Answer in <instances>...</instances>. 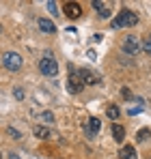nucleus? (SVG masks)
<instances>
[{"instance_id":"nucleus-10","label":"nucleus","mask_w":151,"mask_h":159,"mask_svg":"<svg viewBox=\"0 0 151 159\" xmlns=\"http://www.w3.org/2000/svg\"><path fill=\"white\" fill-rule=\"evenodd\" d=\"M91 4H93V9H95V11H100V17H110V9H108L101 0H93Z\"/></svg>"},{"instance_id":"nucleus-4","label":"nucleus","mask_w":151,"mask_h":159,"mask_svg":"<svg viewBox=\"0 0 151 159\" xmlns=\"http://www.w3.org/2000/svg\"><path fill=\"white\" fill-rule=\"evenodd\" d=\"M121 50L125 54H129V56H134V54H138V50H140V43H138V39L134 34H127L125 39L121 41Z\"/></svg>"},{"instance_id":"nucleus-5","label":"nucleus","mask_w":151,"mask_h":159,"mask_svg":"<svg viewBox=\"0 0 151 159\" xmlns=\"http://www.w3.org/2000/svg\"><path fill=\"white\" fill-rule=\"evenodd\" d=\"M69 78H67V90L71 93V95H78L82 88H84V84H82V80L78 78V73L74 71V67H69Z\"/></svg>"},{"instance_id":"nucleus-9","label":"nucleus","mask_w":151,"mask_h":159,"mask_svg":"<svg viewBox=\"0 0 151 159\" xmlns=\"http://www.w3.org/2000/svg\"><path fill=\"white\" fill-rule=\"evenodd\" d=\"M119 159H138V153L134 146H121L119 151Z\"/></svg>"},{"instance_id":"nucleus-18","label":"nucleus","mask_w":151,"mask_h":159,"mask_svg":"<svg viewBox=\"0 0 151 159\" xmlns=\"http://www.w3.org/2000/svg\"><path fill=\"white\" fill-rule=\"evenodd\" d=\"M41 118H43L46 123H54V116H52V112H41Z\"/></svg>"},{"instance_id":"nucleus-17","label":"nucleus","mask_w":151,"mask_h":159,"mask_svg":"<svg viewBox=\"0 0 151 159\" xmlns=\"http://www.w3.org/2000/svg\"><path fill=\"white\" fill-rule=\"evenodd\" d=\"M140 112H143V107H140V106H136V107L129 106V110H127V114H129V116H136V114H140Z\"/></svg>"},{"instance_id":"nucleus-11","label":"nucleus","mask_w":151,"mask_h":159,"mask_svg":"<svg viewBox=\"0 0 151 159\" xmlns=\"http://www.w3.org/2000/svg\"><path fill=\"white\" fill-rule=\"evenodd\" d=\"M39 28H41L43 32H48V34L56 32V24H54V22H50V20H46V17H41V20H39Z\"/></svg>"},{"instance_id":"nucleus-24","label":"nucleus","mask_w":151,"mask_h":159,"mask_svg":"<svg viewBox=\"0 0 151 159\" xmlns=\"http://www.w3.org/2000/svg\"><path fill=\"white\" fill-rule=\"evenodd\" d=\"M147 39H149V41H151V34H147Z\"/></svg>"},{"instance_id":"nucleus-16","label":"nucleus","mask_w":151,"mask_h":159,"mask_svg":"<svg viewBox=\"0 0 151 159\" xmlns=\"http://www.w3.org/2000/svg\"><path fill=\"white\" fill-rule=\"evenodd\" d=\"M48 11H50L52 15H58V9H56V2L54 0H48Z\"/></svg>"},{"instance_id":"nucleus-19","label":"nucleus","mask_w":151,"mask_h":159,"mask_svg":"<svg viewBox=\"0 0 151 159\" xmlns=\"http://www.w3.org/2000/svg\"><path fill=\"white\" fill-rule=\"evenodd\" d=\"M13 95H15V99H17V101H22V99H24V90H22V88H15V93H13Z\"/></svg>"},{"instance_id":"nucleus-12","label":"nucleus","mask_w":151,"mask_h":159,"mask_svg":"<svg viewBox=\"0 0 151 159\" xmlns=\"http://www.w3.org/2000/svg\"><path fill=\"white\" fill-rule=\"evenodd\" d=\"M32 133H35L37 138H41V140L50 138V129H46L43 125H37V127H32Z\"/></svg>"},{"instance_id":"nucleus-7","label":"nucleus","mask_w":151,"mask_h":159,"mask_svg":"<svg viewBox=\"0 0 151 159\" xmlns=\"http://www.w3.org/2000/svg\"><path fill=\"white\" fill-rule=\"evenodd\" d=\"M78 78L82 80V84H84V86H86V84H89V86L100 84V75H95V73H93V71H89V69H80V71H78Z\"/></svg>"},{"instance_id":"nucleus-1","label":"nucleus","mask_w":151,"mask_h":159,"mask_svg":"<svg viewBox=\"0 0 151 159\" xmlns=\"http://www.w3.org/2000/svg\"><path fill=\"white\" fill-rule=\"evenodd\" d=\"M138 24V15L129 9H121L119 15L112 20V28H127V26H136Z\"/></svg>"},{"instance_id":"nucleus-2","label":"nucleus","mask_w":151,"mask_h":159,"mask_svg":"<svg viewBox=\"0 0 151 159\" xmlns=\"http://www.w3.org/2000/svg\"><path fill=\"white\" fill-rule=\"evenodd\" d=\"M39 71H41L46 78H56V75H58V62H56V58H54L50 52L39 60Z\"/></svg>"},{"instance_id":"nucleus-25","label":"nucleus","mask_w":151,"mask_h":159,"mask_svg":"<svg viewBox=\"0 0 151 159\" xmlns=\"http://www.w3.org/2000/svg\"><path fill=\"white\" fill-rule=\"evenodd\" d=\"M0 32H2V28H0Z\"/></svg>"},{"instance_id":"nucleus-20","label":"nucleus","mask_w":151,"mask_h":159,"mask_svg":"<svg viewBox=\"0 0 151 159\" xmlns=\"http://www.w3.org/2000/svg\"><path fill=\"white\" fill-rule=\"evenodd\" d=\"M143 50H145L147 54H151V41H149V39H145V43H143Z\"/></svg>"},{"instance_id":"nucleus-3","label":"nucleus","mask_w":151,"mask_h":159,"mask_svg":"<svg viewBox=\"0 0 151 159\" xmlns=\"http://www.w3.org/2000/svg\"><path fill=\"white\" fill-rule=\"evenodd\" d=\"M2 65L9 71H20L22 65H24V60H22V56L17 52H4L2 54Z\"/></svg>"},{"instance_id":"nucleus-15","label":"nucleus","mask_w":151,"mask_h":159,"mask_svg":"<svg viewBox=\"0 0 151 159\" xmlns=\"http://www.w3.org/2000/svg\"><path fill=\"white\" fill-rule=\"evenodd\" d=\"M106 114H108V118H112V120H114V118H119V114H121V112H119V107H117V106H108Z\"/></svg>"},{"instance_id":"nucleus-14","label":"nucleus","mask_w":151,"mask_h":159,"mask_svg":"<svg viewBox=\"0 0 151 159\" xmlns=\"http://www.w3.org/2000/svg\"><path fill=\"white\" fill-rule=\"evenodd\" d=\"M149 138H151V131H149V129H140V131L136 133V140H138V142H147Z\"/></svg>"},{"instance_id":"nucleus-22","label":"nucleus","mask_w":151,"mask_h":159,"mask_svg":"<svg viewBox=\"0 0 151 159\" xmlns=\"http://www.w3.org/2000/svg\"><path fill=\"white\" fill-rule=\"evenodd\" d=\"M9 133H11L13 138H20V131H15V129H9Z\"/></svg>"},{"instance_id":"nucleus-21","label":"nucleus","mask_w":151,"mask_h":159,"mask_svg":"<svg viewBox=\"0 0 151 159\" xmlns=\"http://www.w3.org/2000/svg\"><path fill=\"white\" fill-rule=\"evenodd\" d=\"M121 95H123V99H129V97H132L129 88H121Z\"/></svg>"},{"instance_id":"nucleus-23","label":"nucleus","mask_w":151,"mask_h":159,"mask_svg":"<svg viewBox=\"0 0 151 159\" xmlns=\"http://www.w3.org/2000/svg\"><path fill=\"white\" fill-rule=\"evenodd\" d=\"M9 159H20V157H17L15 153H11V155H9Z\"/></svg>"},{"instance_id":"nucleus-8","label":"nucleus","mask_w":151,"mask_h":159,"mask_svg":"<svg viewBox=\"0 0 151 159\" xmlns=\"http://www.w3.org/2000/svg\"><path fill=\"white\" fill-rule=\"evenodd\" d=\"M112 138L121 144V142L125 140V127H123V125H119V123H112Z\"/></svg>"},{"instance_id":"nucleus-13","label":"nucleus","mask_w":151,"mask_h":159,"mask_svg":"<svg viewBox=\"0 0 151 159\" xmlns=\"http://www.w3.org/2000/svg\"><path fill=\"white\" fill-rule=\"evenodd\" d=\"M89 129H91V133H97L101 129V120L97 116H91V118H89Z\"/></svg>"},{"instance_id":"nucleus-6","label":"nucleus","mask_w":151,"mask_h":159,"mask_svg":"<svg viewBox=\"0 0 151 159\" xmlns=\"http://www.w3.org/2000/svg\"><path fill=\"white\" fill-rule=\"evenodd\" d=\"M63 13H65L69 20H78V17L82 15V7H80L78 2H67V4H63Z\"/></svg>"}]
</instances>
